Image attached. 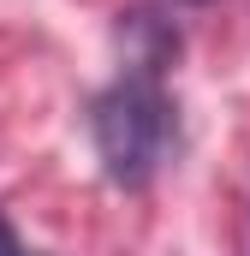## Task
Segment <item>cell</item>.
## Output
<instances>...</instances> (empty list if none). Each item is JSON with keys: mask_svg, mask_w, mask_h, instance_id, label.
Listing matches in <instances>:
<instances>
[{"mask_svg": "<svg viewBox=\"0 0 250 256\" xmlns=\"http://www.w3.org/2000/svg\"><path fill=\"white\" fill-rule=\"evenodd\" d=\"M90 137L102 155V173L114 185H149L167 143H173V102L161 90L155 72H125L120 84H108L90 108Z\"/></svg>", "mask_w": 250, "mask_h": 256, "instance_id": "cell-1", "label": "cell"}, {"mask_svg": "<svg viewBox=\"0 0 250 256\" xmlns=\"http://www.w3.org/2000/svg\"><path fill=\"white\" fill-rule=\"evenodd\" d=\"M0 256H36V250H24V238L12 232V220L0 214Z\"/></svg>", "mask_w": 250, "mask_h": 256, "instance_id": "cell-2", "label": "cell"}, {"mask_svg": "<svg viewBox=\"0 0 250 256\" xmlns=\"http://www.w3.org/2000/svg\"><path fill=\"white\" fill-rule=\"evenodd\" d=\"M190 6H208V0H190Z\"/></svg>", "mask_w": 250, "mask_h": 256, "instance_id": "cell-3", "label": "cell"}]
</instances>
